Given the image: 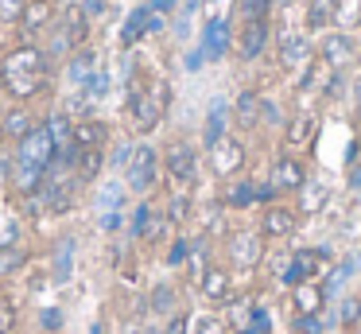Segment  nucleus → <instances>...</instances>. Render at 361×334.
<instances>
[{
	"instance_id": "7c9ffc66",
	"label": "nucleus",
	"mask_w": 361,
	"mask_h": 334,
	"mask_svg": "<svg viewBox=\"0 0 361 334\" xmlns=\"http://www.w3.org/2000/svg\"><path fill=\"white\" fill-rule=\"evenodd\" d=\"M291 330L295 334H326V323H322V315H295Z\"/></svg>"
},
{
	"instance_id": "20e7f679",
	"label": "nucleus",
	"mask_w": 361,
	"mask_h": 334,
	"mask_svg": "<svg viewBox=\"0 0 361 334\" xmlns=\"http://www.w3.org/2000/svg\"><path fill=\"white\" fill-rule=\"evenodd\" d=\"M125 175H128V186H133L136 194H148L152 186H156V175H159V155L152 144H136L133 155H128L125 163Z\"/></svg>"
},
{
	"instance_id": "8fccbe9b",
	"label": "nucleus",
	"mask_w": 361,
	"mask_h": 334,
	"mask_svg": "<svg viewBox=\"0 0 361 334\" xmlns=\"http://www.w3.org/2000/svg\"><path fill=\"white\" fill-rule=\"evenodd\" d=\"M90 334H109V330H105L102 323H94V326H90Z\"/></svg>"
},
{
	"instance_id": "6ab92c4d",
	"label": "nucleus",
	"mask_w": 361,
	"mask_h": 334,
	"mask_svg": "<svg viewBox=\"0 0 361 334\" xmlns=\"http://www.w3.org/2000/svg\"><path fill=\"white\" fill-rule=\"evenodd\" d=\"M152 16H156V12H152L148 4H140V8H136V12L125 20V28H121V43H125V47H133L140 35H148V31H152Z\"/></svg>"
},
{
	"instance_id": "3c124183",
	"label": "nucleus",
	"mask_w": 361,
	"mask_h": 334,
	"mask_svg": "<svg viewBox=\"0 0 361 334\" xmlns=\"http://www.w3.org/2000/svg\"><path fill=\"white\" fill-rule=\"evenodd\" d=\"M237 334H257V330H252V326H249V330H237Z\"/></svg>"
},
{
	"instance_id": "a878e982",
	"label": "nucleus",
	"mask_w": 361,
	"mask_h": 334,
	"mask_svg": "<svg viewBox=\"0 0 361 334\" xmlns=\"http://www.w3.org/2000/svg\"><path fill=\"white\" fill-rule=\"evenodd\" d=\"M0 129H4V136H24V132H32L35 124H32V113H24V109H12L8 117H4V124H0Z\"/></svg>"
},
{
	"instance_id": "4468645a",
	"label": "nucleus",
	"mask_w": 361,
	"mask_h": 334,
	"mask_svg": "<svg viewBox=\"0 0 361 334\" xmlns=\"http://www.w3.org/2000/svg\"><path fill=\"white\" fill-rule=\"evenodd\" d=\"M314 54H311V43H307L299 31H283L280 35V66L283 70H295V66H307Z\"/></svg>"
},
{
	"instance_id": "5701e85b",
	"label": "nucleus",
	"mask_w": 361,
	"mask_h": 334,
	"mask_svg": "<svg viewBox=\"0 0 361 334\" xmlns=\"http://www.w3.org/2000/svg\"><path fill=\"white\" fill-rule=\"evenodd\" d=\"M252 202H257V183H249V179H241V183H233L226 191L229 210H245V206H252Z\"/></svg>"
},
{
	"instance_id": "09e8293b",
	"label": "nucleus",
	"mask_w": 361,
	"mask_h": 334,
	"mask_svg": "<svg viewBox=\"0 0 361 334\" xmlns=\"http://www.w3.org/2000/svg\"><path fill=\"white\" fill-rule=\"evenodd\" d=\"M202 62H206V54H202V51L187 54V66H190V70H198V66H202Z\"/></svg>"
},
{
	"instance_id": "79ce46f5",
	"label": "nucleus",
	"mask_w": 361,
	"mask_h": 334,
	"mask_svg": "<svg viewBox=\"0 0 361 334\" xmlns=\"http://www.w3.org/2000/svg\"><path fill=\"white\" fill-rule=\"evenodd\" d=\"M226 326H221V318L218 315H206V318H198V334H221Z\"/></svg>"
},
{
	"instance_id": "72a5a7b5",
	"label": "nucleus",
	"mask_w": 361,
	"mask_h": 334,
	"mask_svg": "<svg viewBox=\"0 0 361 334\" xmlns=\"http://www.w3.org/2000/svg\"><path fill=\"white\" fill-rule=\"evenodd\" d=\"M148 225H152V206L148 202H140L133 214V237H148Z\"/></svg>"
},
{
	"instance_id": "a18cd8bd",
	"label": "nucleus",
	"mask_w": 361,
	"mask_h": 334,
	"mask_svg": "<svg viewBox=\"0 0 361 334\" xmlns=\"http://www.w3.org/2000/svg\"><path fill=\"white\" fill-rule=\"evenodd\" d=\"M175 4H179V0H152L148 8H152V12H159V16H164V12H171Z\"/></svg>"
},
{
	"instance_id": "bb28decb",
	"label": "nucleus",
	"mask_w": 361,
	"mask_h": 334,
	"mask_svg": "<svg viewBox=\"0 0 361 334\" xmlns=\"http://www.w3.org/2000/svg\"><path fill=\"white\" fill-rule=\"evenodd\" d=\"M71 272H74V241L66 237L55 253V280H71Z\"/></svg>"
},
{
	"instance_id": "603ef678",
	"label": "nucleus",
	"mask_w": 361,
	"mask_h": 334,
	"mask_svg": "<svg viewBox=\"0 0 361 334\" xmlns=\"http://www.w3.org/2000/svg\"><path fill=\"white\" fill-rule=\"evenodd\" d=\"M0 85H4V74H0Z\"/></svg>"
},
{
	"instance_id": "4c0bfd02",
	"label": "nucleus",
	"mask_w": 361,
	"mask_h": 334,
	"mask_svg": "<svg viewBox=\"0 0 361 334\" xmlns=\"http://www.w3.org/2000/svg\"><path fill=\"white\" fill-rule=\"evenodd\" d=\"M152 307H156V311H171L175 307V292L167 284H159L156 292H152Z\"/></svg>"
},
{
	"instance_id": "ea45409f",
	"label": "nucleus",
	"mask_w": 361,
	"mask_h": 334,
	"mask_svg": "<svg viewBox=\"0 0 361 334\" xmlns=\"http://www.w3.org/2000/svg\"><path fill=\"white\" fill-rule=\"evenodd\" d=\"M24 0H0V20H20L24 16Z\"/></svg>"
},
{
	"instance_id": "412c9836",
	"label": "nucleus",
	"mask_w": 361,
	"mask_h": 334,
	"mask_svg": "<svg viewBox=\"0 0 361 334\" xmlns=\"http://www.w3.org/2000/svg\"><path fill=\"white\" fill-rule=\"evenodd\" d=\"M105 136H109V129H105L102 121H82V124H74V144H78V148H102Z\"/></svg>"
},
{
	"instance_id": "7ed1b4c3",
	"label": "nucleus",
	"mask_w": 361,
	"mask_h": 334,
	"mask_svg": "<svg viewBox=\"0 0 361 334\" xmlns=\"http://www.w3.org/2000/svg\"><path fill=\"white\" fill-rule=\"evenodd\" d=\"M16 163H24V167H43V171L55 163V140H51L47 124H35L32 132H24V136L16 140Z\"/></svg>"
},
{
	"instance_id": "4be33fe9",
	"label": "nucleus",
	"mask_w": 361,
	"mask_h": 334,
	"mask_svg": "<svg viewBox=\"0 0 361 334\" xmlns=\"http://www.w3.org/2000/svg\"><path fill=\"white\" fill-rule=\"evenodd\" d=\"M51 20V0H32V4L24 8V16H20V23H24L27 31H43Z\"/></svg>"
},
{
	"instance_id": "cd10ccee",
	"label": "nucleus",
	"mask_w": 361,
	"mask_h": 334,
	"mask_svg": "<svg viewBox=\"0 0 361 334\" xmlns=\"http://www.w3.org/2000/svg\"><path fill=\"white\" fill-rule=\"evenodd\" d=\"M311 132H314L311 117H295V121L288 124V144H311Z\"/></svg>"
},
{
	"instance_id": "c03bdc74",
	"label": "nucleus",
	"mask_w": 361,
	"mask_h": 334,
	"mask_svg": "<svg viewBox=\"0 0 361 334\" xmlns=\"http://www.w3.org/2000/svg\"><path fill=\"white\" fill-rule=\"evenodd\" d=\"M164 334H187V315H175L171 323H167Z\"/></svg>"
},
{
	"instance_id": "de8ad7c7",
	"label": "nucleus",
	"mask_w": 361,
	"mask_h": 334,
	"mask_svg": "<svg viewBox=\"0 0 361 334\" xmlns=\"http://www.w3.org/2000/svg\"><path fill=\"white\" fill-rule=\"evenodd\" d=\"M102 225H105V229H117V225H121V214H117V210H109V214L102 217Z\"/></svg>"
},
{
	"instance_id": "5fc2aeb1",
	"label": "nucleus",
	"mask_w": 361,
	"mask_h": 334,
	"mask_svg": "<svg viewBox=\"0 0 361 334\" xmlns=\"http://www.w3.org/2000/svg\"><path fill=\"white\" fill-rule=\"evenodd\" d=\"M66 4H74V0H66Z\"/></svg>"
},
{
	"instance_id": "e433bc0d",
	"label": "nucleus",
	"mask_w": 361,
	"mask_h": 334,
	"mask_svg": "<svg viewBox=\"0 0 361 334\" xmlns=\"http://www.w3.org/2000/svg\"><path fill=\"white\" fill-rule=\"evenodd\" d=\"M20 264H24V253H20V249H12V245L0 249V272H16Z\"/></svg>"
},
{
	"instance_id": "9b49d317",
	"label": "nucleus",
	"mask_w": 361,
	"mask_h": 334,
	"mask_svg": "<svg viewBox=\"0 0 361 334\" xmlns=\"http://www.w3.org/2000/svg\"><path fill=\"white\" fill-rule=\"evenodd\" d=\"M295 225H299V214L291 206H276V202L264 206V217H260V233L264 237H291Z\"/></svg>"
},
{
	"instance_id": "58836bf2",
	"label": "nucleus",
	"mask_w": 361,
	"mask_h": 334,
	"mask_svg": "<svg viewBox=\"0 0 361 334\" xmlns=\"http://www.w3.org/2000/svg\"><path fill=\"white\" fill-rule=\"evenodd\" d=\"M187 206L190 202L183 198V194H175V198L167 202V222H183V217H187Z\"/></svg>"
},
{
	"instance_id": "f8f14e48",
	"label": "nucleus",
	"mask_w": 361,
	"mask_h": 334,
	"mask_svg": "<svg viewBox=\"0 0 361 334\" xmlns=\"http://www.w3.org/2000/svg\"><path fill=\"white\" fill-rule=\"evenodd\" d=\"M210 160H214V171H218V175H237V171L245 167V148L237 144L233 136H226L210 148Z\"/></svg>"
},
{
	"instance_id": "49530a36",
	"label": "nucleus",
	"mask_w": 361,
	"mask_h": 334,
	"mask_svg": "<svg viewBox=\"0 0 361 334\" xmlns=\"http://www.w3.org/2000/svg\"><path fill=\"white\" fill-rule=\"evenodd\" d=\"M128 155H133V148H117V152H113V163H117V167H125V163H128Z\"/></svg>"
},
{
	"instance_id": "c756f323",
	"label": "nucleus",
	"mask_w": 361,
	"mask_h": 334,
	"mask_svg": "<svg viewBox=\"0 0 361 334\" xmlns=\"http://www.w3.org/2000/svg\"><path fill=\"white\" fill-rule=\"evenodd\" d=\"M357 318H361V295H345L342 311H338V323H342V326H357Z\"/></svg>"
},
{
	"instance_id": "423d86ee",
	"label": "nucleus",
	"mask_w": 361,
	"mask_h": 334,
	"mask_svg": "<svg viewBox=\"0 0 361 334\" xmlns=\"http://www.w3.org/2000/svg\"><path fill=\"white\" fill-rule=\"evenodd\" d=\"M164 167L179 186H190L195 175H198V152L187 144V140H175V144H167V152H164Z\"/></svg>"
},
{
	"instance_id": "37998d69",
	"label": "nucleus",
	"mask_w": 361,
	"mask_h": 334,
	"mask_svg": "<svg viewBox=\"0 0 361 334\" xmlns=\"http://www.w3.org/2000/svg\"><path fill=\"white\" fill-rule=\"evenodd\" d=\"M43 326H47V330H59V326H63V311L47 307V311H43Z\"/></svg>"
},
{
	"instance_id": "f257e3e1",
	"label": "nucleus",
	"mask_w": 361,
	"mask_h": 334,
	"mask_svg": "<svg viewBox=\"0 0 361 334\" xmlns=\"http://www.w3.org/2000/svg\"><path fill=\"white\" fill-rule=\"evenodd\" d=\"M0 74H4V85H8L16 97H27V93L39 90L43 74H47V59H43L39 47H16V51H8Z\"/></svg>"
},
{
	"instance_id": "393cba45",
	"label": "nucleus",
	"mask_w": 361,
	"mask_h": 334,
	"mask_svg": "<svg viewBox=\"0 0 361 334\" xmlns=\"http://www.w3.org/2000/svg\"><path fill=\"white\" fill-rule=\"evenodd\" d=\"M47 132H51V140H55V152L74 140V129H71V121H66L63 113H51V117H47Z\"/></svg>"
},
{
	"instance_id": "f03ea898",
	"label": "nucleus",
	"mask_w": 361,
	"mask_h": 334,
	"mask_svg": "<svg viewBox=\"0 0 361 334\" xmlns=\"http://www.w3.org/2000/svg\"><path fill=\"white\" fill-rule=\"evenodd\" d=\"M164 105H167V90L164 85H133L128 93V109H133V121L140 132H152L164 117Z\"/></svg>"
},
{
	"instance_id": "39448f33",
	"label": "nucleus",
	"mask_w": 361,
	"mask_h": 334,
	"mask_svg": "<svg viewBox=\"0 0 361 334\" xmlns=\"http://www.w3.org/2000/svg\"><path fill=\"white\" fill-rule=\"evenodd\" d=\"M268 39H272V20L260 16V20H241V31H237V54L245 62H257L260 54L268 51Z\"/></svg>"
},
{
	"instance_id": "6e6d98bb",
	"label": "nucleus",
	"mask_w": 361,
	"mask_h": 334,
	"mask_svg": "<svg viewBox=\"0 0 361 334\" xmlns=\"http://www.w3.org/2000/svg\"><path fill=\"white\" fill-rule=\"evenodd\" d=\"M0 334H4V330H0Z\"/></svg>"
},
{
	"instance_id": "864d4df0",
	"label": "nucleus",
	"mask_w": 361,
	"mask_h": 334,
	"mask_svg": "<svg viewBox=\"0 0 361 334\" xmlns=\"http://www.w3.org/2000/svg\"><path fill=\"white\" fill-rule=\"evenodd\" d=\"M280 4H288V0H280Z\"/></svg>"
},
{
	"instance_id": "0eeeda50",
	"label": "nucleus",
	"mask_w": 361,
	"mask_h": 334,
	"mask_svg": "<svg viewBox=\"0 0 361 334\" xmlns=\"http://www.w3.org/2000/svg\"><path fill=\"white\" fill-rule=\"evenodd\" d=\"M229 261L233 268H257L260 256H264V233H252V229H241L229 237Z\"/></svg>"
},
{
	"instance_id": "dca6fc26",
	"label": "nucleus",
	"mask_w": 361,
	"mask_h": 334,
	"mask_svg": "<svg viewBox=\"0 0 361 334\" xmlns=\"http://www.w3.org/2000/svg\"><path fill=\"white\" fill-rule=\"evenodd\" d=\"M226 121H229V105L226 101H210V113H206V129H202V144L206 152H210L218 140H226Z\"/></svg>"
},
{
	"instance_id": "2eb2a0df",
	"label": "nucleus",
	"mask_w": 361,
	"mask_h": 334,
	"mask_svg": "<svg viewBox=\"0 0 361 334\" xmlns=\"http://www.w3.org/2000/svg\"><path fill=\"white\" fill-rule=\"evenodd\" d=\"M198 287H202V295L210 303H226L229 292H233V280H229L226 268H218V264H210V268L202 272V280H198Z\"/></svg>"
},
{
	"instance_id": "473e14b6",
	"label": "nucleus",
	"mask_w": 361,
	"mask_h": 334,
	"mask_svg": "<svg viewBox=\"0 0 361 334\" xmlns=\"http://www.w3.org/2000/svg\"><path fill=\"white\" fill-rule=\"evenodd\" d=\"M82 90H86V97H105V90H109V78L102 74V70H94V74L86 78V82H82Z\"/></svg>"
},
{
	"instance_id": "aec40b11",
	"label": "nucleus",
	"mask_w": 361,
	"mask_h": 334,
	"mask_svg": "<svg viewBox=\"0 0 361 334\" xmlns=\"http://www.w3.org/2000/svg\"><path fill=\"white\" fill-rule=\"evenodd\" d=\"M338 16V0H311L307 4V28L311 31H326V23Z\"/></svg>"
},
{
	"instance_id": "a19ab883",
	"label": "nucleus",
	"mask_w": 361,
	"mask_h": 334,
	"mask_svg": "<svg viewBox=\"0 0 361 334\" xmlns=\"http://www.w3.org/2000/svg\"><path fill=\"white\" fill-rule=\"evenodd\" d=\"M187 256H190V241H187V237H179V241L171 245V253H167V264H183Z\"/></svg>"
},
{
	"instance_id": "2f4dec72",
	"label": "nucleus",
	"mask_w": 361,
	"mask_h": 334,
	"mask_svg": "<svg viewBox=\"0 0 361 334\" xmlns=\"http://www.w3.org/2000/svg\"><path fill=\"white\" fill-rule=\"evenodd\" d=\"M276 0H241V20H260V16L272 12Z\"/></svg>"
},
{
	"instance_id": "f3484780",
	"label": "nucleus",
	"mask_w": 361,
	"mask_h": 334,
	"mask_svg": "<svg viewBox=\"0 0 361 334\" xmlns=\"http://www.w3.org/2000/svg\"><path fill=\"white\" fill-rule=\"evenodd\" d=\"M260 93L257 90H245L241 97L233 101V121H237V129H257L260 124Z\"/></svg>"
},
{
	"instance_id": "6e6552de",
	"label": "nucleus",
	"mask_w": 361,
	"mask_h": 334,
	"mask_svg": "<svg viewBox=\"0 0 361 334\" xmlns=\"http://www.w3.org/2000/svg\"><path fill=\"white\" fill-rule=\"evenodd\" d=\"M353 39L345 35V31H326V35L319 39V47H314V54H319L322 62H326L330 70H342V66H350V59H353Z\"/></svg>"
},
{
	"instance_id": "ddd939ff",
	"label": "nucleus",
	"mask_w": 361,
	"mask_h": 334,
	"mask_svg": "<svg viewBox=\"0 0 361 334\" xmlns=\"http://www.w3.org/2000/svg\"><path fill=\"white\" fill-rule=\"evenodd\" d=\"M229 23L221 20V16H214V20H206V28H202V54L210 62H218V59H226V51H229Z\"/></svg>"
},
{
	"instance_id": "b1692460",
	"label": "nucleus",
	"mask_w": 361,
	"mask_h": 334,
	"mask_svg": "<svg viewBox=\"0 0 361 334\" xmlns=\"http://www.w3.org/2000/svg\"><path fill=\"white\" fill-rule=\"evenodd\" d=\"M90 74H94V51H78L71 59V66H66V78H71L74 85H82Z\"/></svg>"
},
{
	"instance_id": "c85d7f7f",
	"label": "nucleus",
	"mask_w": 361,
	"mask_h": 334,
	"mask_svg": "<svg viewBox=\"0 0 361 334\" xmlns=\"http://www.w3.org/2000/svg\"><path fill=\"white\" fill-rule=\"evenodd\" d=\"M299 194H303V210L311 214V210L322 206V198H326V186H322V183H303V186H299Z\"/></svg>"
},
{
	"instance_id": "f704fd0d",
	"label": "nucleus",
	"mask_w": 361,
	"mask_h": 334,
	"mask_svg": "<svg viewBox=\"0 0 361 334\" xmlns=\"http://www.w3.org/2000/svg\"><path fill=\"white\" fill-rule=\"evenodd\" d=\"M97 206L109 214V210H117L121 206V183H109V186H102V194H97Z\"/></svg>"
},
{
	"instance_id": "c9c22d12",
	"label": "nucleus",
	"mask_w": 361,
	"mask_h": 334,
	"mask_svg": "<svg viewBox=\"0 0 361 334\" xmlns=\"http://www.w3.org/2000/svg\"><path fill=\"white\" fill-rule=\"evenodd\" d=\"M71 47H74V35L66 31V23L55 28V35H51V54H71Z\"/></svg>"
},
{
	"instance_id": "1a4fd4ad",
	"label": "nucleus",
	"mask_w": 361,
	"mask_h": 334,
	"mask_svg": "<svg viewBox=\"0 0 361 334\" xmlns=\"http://www.w3.org/2000/svg\"><path fill=\"white\" fill-rule=\"evenodd\" d=\"M307 183V167L303 160H295V155H280V160L272 163V186L280 194H299V186Z\"/></svg>"
},
{
	"instance_id": "9d476101",
	"label": "nucleus",
	"mask_w": 361,
	"mask_h": 334,
	"mask_svg": "<svg viewBox=\"0 0 361 334\" xmlns=\"http://www.w3.org/2000/svg\"><path fill=\"white\" fill-rule=\"evenodd\" d=\"M322 249H295V253L288 256V268H283V284H307V280L319 272V264H322Z\"/></svg>"
},
{
	"instance_id": "a211bd4d",
	"label": "nucleus",
	"mask_w": 361,
	"mask_h": 334,
	"mask_svg": "<svg viewBox=\"0 0 361 334\" xmlns=\"http://www.w3.org/2000/svg\"><path fill=\"white\" fill-rule=\"evenodd\" d=\"M322 303H326V292H322V287H314L311 280H307V284H295V295H291L295 315H319Z\"/></svg>"
}]
</instances>
